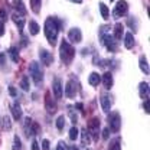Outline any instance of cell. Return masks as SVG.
<instances>
[{"label": "cell", "instance_id": "cell-2", "mask_svg": "<svg viewBox=\"0 0 150 150\" xmlns=\"http://www.w3.org/2000/svg\"><path fill=\"white\" fill-rule=\"evenodd\" d=\"M59 56H61V61H62L65 65H69V64L72 62V59L75 58V48L67 39H62V42H61Z\"/></svg>", "mask_w": 150, "mask_h": 150}, {"label": "cell", "instance_id": "cell-46", "mask_svg": "<svg viewBox=\"0 0 150 150\" xmlns=\"http://www.w3.org/2000/svg\"><path fill=\"white\" fill-rule=\"evenodd\" d=\"M71 1H74V3H82V0H71Z\"/></svg>", "mask_w": 150, "mask_h": 150}, {"label": "cell", "instance_id": "cell-30", "mask_svg": "<svg viewBox=\"0 0 150 150\" xmlns=\"http://www.w3.org/2000/svg\"><path fill=\"white\" fill-rule=\"evenodd\" d=\"M1 121H3V129H6V130H10L12 129V121H10V117L9 115H4L1 118Z\"/></svg>", "mask_w": 150, "mask_h": 150}, {"label": "cell", "instance_id": "cell-18", "mask_svg": "<svg viewBox=\"0 0 150 150\" xmlns=\"http://www.w3.org/2000/svg\"><path fill=\"white\" fill-rule=\"evenodd\" d=\"M139 93H140V97L143 100H147L149 98V84L147 82H140L139 85Z\"/></svg>", "mask_w": 150, "mask_h": 150}, {"label": "cell", "instance_id": "cell-33", "mask_svg": "<svg viewBox=\"0 0 150 150\" xmlns=\"http://www.w3.org/2000/svg\"><path fill=\"white\" fill-rule=\"evenodd\" d=\"M22 149V142H20V137L15 136L13 137V150H20Z\"/></svg>", "mask_w": 150, "mask_h": 150}, {"label": "cell", "instance_id": "cell-17", "mask_svg": "<svg viewBox=\"0 0 150 150\" xmlns=\"http://www.w3.org/2000/svg\"><path fill=\"white\" fill-rule=\"evenodd\" d=\"M10 108H12L13 118H15V120H20V118H22V114H23V112H22V107H20V104H19V103H13Z\"/></svg>", "mask_w": 150, "mask_h": 150}, {"label": "cell", "instance_id": "cell-10", "mask_svg": "<svg viewBox=\"0 0 150 150\" xmlns=\"http://www.w3.org/2000/svg\"><path fill=\"white\" fill-rule=\"evenodd\" d=\"M45 108H46V111L49 112V114H55L56 110H58L55 100L52 98V95H51L49 91L45 94Z\"/></svg>", "mask_w": 150, "mask_h": 150}, {"label": "cell", "instance_id": "cell-45", "mask_svg": "<svg viewBox=\"0 0 150 150\" xmlns=\"http://www.w3.org/2000/svg\"><path fill=\"white\" fill-rule=\"evenodd\" d=\"M9 93H10L12 97H16V90H15L13 87H9Z\"/></svg>", "mask_w": 150, "mask_h": 150}, {"label": "cell", "instance_id": "cell-37", "mask_svg": "<svg viewBox=\"0 0 150 150\" xmlns=\"http://www.w3.org/2000/svg\"><path fill=\"white\" fill-rule=\"evenodd\" d=\"M49 144H51L49 140L48 139H43L42 140V150H49Z\"/></svg>", "mask_w": 150, "mask_h": 150}, {"label": "cell", "instance_id": "cell-44", "mask_svg": "<svg viewBox=\"0 0 150 150\" xmlns=\"http://www.w3.org/2000/svg\"><path fill=\"white\" fill-rule=\"evenodd\" d=\"M32 150H39V143H38L36 140L32 142Z\"/></svg>", "mask_w": 150, "mask_h": 150}, {"label": "cell", "instance_id": "cell-24", "mask_svg": "<svg viewBox=\"0 0 150 150\" xmlns=\"http://www.w3.org/2000/svg\"><path fill=\"white\" fill-rule=\"evenodd\" d=\"M108 150H121V139L120 137L112 139L108 144Z\"/></svg>", "mask_w": 150, "mask_h": 150}, {"label": "cell", "instance_id": "cell-26", "mask_svg": "<svg viewBox=\"0 0 150 150\" xmlns=\"http://www.w3.org/2000/svg\"><path fill=\"white\" fill-rule=\"evenodd\" d=\"M39 29H40V28H39V25H38L35 20H30V22H29V32H30V35H33V36L38 35V33H39Z\"/></svg>", "mask_w": 150, "mask_h": 150}, {"label": "cell", "instance_id": "cell-4", "mask_svg": "<svg viewBox=\"0 0 150 150\" xmlns=\"http://www.w3.org/2000/svg\"><path fill=\"white\" fill-rule=\"evenodd\" d=\"M87 131L90 133V136L93 137L94 142H98V137H100V118L98 117H94L90 120Z\"/></svg>", "mask_w": 150, "mask_h": 150}, {"label": "cell", "instance_id": "cell-22", "mask_svg": "<svg viewBox=\"0 0 150 150\" xmlns=\"http://www.w3.org/2000/svg\"><path fill=\"white\" fill-rule=\"evenodd\" d=\"M81 143L84 146H90V143H91V136L87 131V129H82L81 130Z\"/></svg>", "mask_w": 150, "mask_h": 150}, {"label": "cell", "instance_id": "cell-31", "mask_svg": "<svg viewBox=\"0 0 150 150\" xmlns=\"http://www.w3.org/2000/svg\"><path fill=\"white\" fill-rule=\"evenodd\" d=\"M64 127H65V117L64 115H59L56 118V129L58 130H64Z\"/></svg>", "mask_w": 150, "mask_h": 150}, {"label": "cell", "instance_id": "cell-23", "mask_svg": "<svg viewBox=\"0 0 150 150\" xmlns=\"http://www.w3.org/2000/svg\"><path fill=\"white\" fill-rule=\"evenodd\" d=\"M12 19H13V22L16 23V26H18L19 32H22L23 30V28H25V19L20 18L18 13H13V16H12Z\"/></svg>", "mask_w": 150, "mask_h": 150}, {"label": "cell", "instance_id": "cell-29", "mask_svg": "<svg viewBox=\"0 0 150 150\" xmlns=\"http://www.w3.org/2000/svg\"><path fill=\"white\" fill-rule=\"evenodd\" d=\"M20 87H22L23 91H29V88H30V85H29V76H23V78H22Z\"/></svg>", "mask_w": 150, "mask_h": 150}, {"label": "cell", "instance_id": "cell-21", "mask_svg": "<svg viewBox=\"0 0 150 150\" xmlns=\"http://www.w3.org/2000/svg\"><path fill=\"white\" fill-rule=\"evenodd\" d=\"M124 46H126L127 49H131V48L134 46V35H133L131 32L124 35Z\"/></svg>", "mask_w": 150, "mask_h": 150}, {"label": "cell", "instance_id": "cell-7", "mask_svg": "<svg viewBox=\"0 0 150 150\" xmlns=\"http://www.w3.org/2000/svg\"><path fill=\"white\" fill-rule=\"evenodd\" d=\"M101 43L107 48V51L110 52H115L117 51V40L112 38L110 33H103L101 35Z\"/></svg>", "mask_w": 150, "mask_h": 150}, {"label": "cell", "instance_id": "cell-11", "mask_svg": "<svg viewBox=\"0 0 150 150\" xmlns=\"http://www.w3.org/2000/svg\"><path fill=\"white\" fill-rule=\"evenodd\" d=\"M82 40V32L79 28H72L69 29L68 32V42H72V43H79Z\"/></svg>", "mask_w": 150, "mask_h": 150}, {"label": "cell", "instance_id": "cell-14", "mask_svg": "<svg viewBox=\"0 0 150 150\" xmlns=\"http://www.w3.org/2000/svg\"><path fill=\"white\" fill-rule=\"evenodd\" d=\"M124 36V25L123 23H115V26H114V35L112 38L115 39V40H121V38Z\"/></svg>", "mask_w": 150, "mask_h": 150}, {"label": "cell", "instance_id": "cell-34", "mask_svg": "<svg viewBox=\"0 0 150 150\" xmlns=\"http://www.w3.org/2000/svg\"><path fill=\"white\" fill-rule=\"evenodd\" d=\"M127 23H129V26H130L133 30H137V19H136V18H133V19L130 18Z\"/></svg>", "mask_w": 150, "mask_h": 150}, {"label": "cell", "instance_id": "cell-3", "mask_svg": "<svg viewBox=\"0 0 150 150\" xmlns=\"http://www.w3.org/2000/svg\"><path fill=\"white\" fill-rule=\"evenodd\" d=\"M29 74H30L33 82H35L36 85L42 84V81H43V72H42L40 65L38 64L36 61H32V62L29 64Z\"/></svg>", "mask_w": 150, "mask_h": 150}, {"label": "cell", "instance_id": "cell-15", "mask_svg": "<svg viewBox=\"0 0 150 150\" xmlns=\"http://www.w3.org/2000/svg\"><path fill=\"white\" fill-rule=\"evenodd\" d=\"M101 81H103V84H104V88H105V90H111V88H112L114 79H112V74H111V72H105V74L103 75Z\"/></svg>", "mask_w": 150, "mask_h": 150}, {"label": "cell", "instance_id": "cell-38", "mask_svg": "<svg viewBox=\"0 0 150 150\" xmlns=\"http://www.w3.org/2000/svg\"><path fill=\"white\" fill-rule=\"evenodd\" d=\"M69 117H71V121H72L74 124L78 121V115L74 112V110H69Z\"/></svg>", "mask_w": 150, "mask_h": 150}, {"label": "cell", "instance_id": "cell-12", "mask_svg": "<svg viewBox=\"0 0 150 150\" xmlns=\"http://www.w3.org/2000/svg\"><path fill=\"white\" fill-rule=\"evenodd\" d=\"M52 90H54V95L55 98H61L62 94H64V87H62V82L59 78L54 79V84H52Z\"/></svg>", "mask_w": 150, "mask_h": 150}, {"label": "cell", "instance_id": "cell-8", "mask_svg": "<svg viewBox=\"0 0 150 150\" xmlns=\"http://www.w3.org/2000/svg\"><path fill=\"white\" fill-rule=\"evenodd\" d=\"M76 91H78V85H76V82H75L74 79H69V81L67 82L65 88H64L65 97H67V98H74L75 95H76Z\"/></svg>", "mask_w": 150, "mask_h": 150}, {"label": "cell", "instance_id": "cell-20", "mask_svg": "<svg viewBox=\"0 0 150 150\" xmlns=\"http://www.w3.org/2000/svg\"><path fill=\"white\" fill-rule=\"evenodd\" d=\"M13 7L18 12V15H26V7H25V4H23L22 0H15L13 1Z\"/></svg>", "mask_w": 150, "mask_h": 150}, {"label": "cell", "instance_id": "cell-5", "mask_svg": "<svg viewBox=\"0 0 150 150\" xmlns=\"http://www.w3.org/2000/svg\"><path fill=\"white\" fill-rule=\"evenodd\" d=\"M121 127V117L117 111H112L108 114V129L112 131V133H118Z\"/></svg>", "mask_w": 150, "mask_h": 150}, {"label": "cell", "instance_id": "cell-13", "mask_svg": "<svg viewBox=\"0 0 150 150\" xmlns=\"http://www.w3.org/2000/svg\"><path fill=\"white\" fill-rule=\"evenodd\" d=\"M100 101H101V108H103V111L108 114L110 110H111V100H110V97H108L107 94H103L101 98H100Z\"/></svg>", "mask_w": 150, "mask_h": 150}, {"label": "cell", "instance_id": "cell-47", "mask_svg": "<svg viewBox=\"0 0 150 150\" xmlns=\"http://www.w3.org/2000/svg\"><path fill=\"white\" fill-rule=\"evenodd\" d=\"M110 1H114V0H110Z\"/></svg>", "mask_w": 150, "mask_h": 150}, {"label": "cell", "instance_id": "cell-25", "mask_svg": "<svg viewBox=\"0 0 150 150\" xmlns=\"http://www.w3.org/2000/svg\"><path fill=\"white\" fill-rule=\"evenodd\" d=\"M30 7H32V12L38 15L40 13V7H42V0H30Z\"/></svg>", "mask_w": 150, "mask_h": 150}, {"label": "cell", "instance_id": "cell-36", "mask_svg": "<svg viewBox=\"0 0 150 150\" xmlns=\"http://www.w3.org/2000/svg\"><path fill=\"white\" fill-rule=\"evenodd\" d=\"M56 150H68V147H67V143L61 140V142L58 143V146H56Z\"/></svg>", "mask_w": 150, "mask_h": 150}, {"label": "cell", "instance_id": "cell-41", "mask_svg": "<svg viewBox=\"0 0 150 150\" xmlns=\"http://www.w3.org/2000/svg\"><path fill=\"white\" fill-rule=\"evenodd\" d=\"M6 19H7V13H6L4 10H1V9H0V20H1V22H4Z\"/></svg>", "mask_w": 150, "mask_h": 150}, {"label": "cell", "instance_id": "cell-32", "mask_svg": "<svg viewBox=\"0 0 150 150\" xmlns=\"http://www.w3.org/2000/svg\"><path fill=\"white\" fill-rule=\"evenodd\" d=\"M78 136H79V130H78L75 126H74V127H71V129H69V139L74 142V140H76V139H78Z\"/></svg>", "mask_w": 150, "mask_h": 150}, {"label": "cell", "instance_id": "cell-28", "mask_svg": "<svg viewBox=\"0 0 150 150\" xmlns=\"http://www.w3.org/2000/svg\"><path fill=\"white\" fill-rule=\"evenodd\" d=\"M100 12H101V16L105 19V20L108 19V16H110V10H108L107 4H105V3H103V1L100 3Z\"/></svg>", "mask_w": 150, "mask_h": 150}, {"label": "cell", "instance_id": "cell-16", "mask_svg": "<svg viewBox=\"0 0 150 150\" xmlns=\"http://www.w3.org/2000/svg\"><path fill=\"white\" fill-rule=\"evenodd\" d=\"M101 82V75L98 72H91L90 76H88V84L91 87H98V84Z\"/></svg>", "mask_w": 150, "mask_h": 150}, {"label": "cell", "instance_id": "cell-6", "mask_svg": "<svg viewBox=\"0 0 150 150\" xmlns=\"http://www.w3.org/2000/svg\"><path fill=\"white\" fill-rule=\"evenodd\" d=\"M129 12V3L126 0H118L117 4L114 6V10H112V18L118 19L121 16H126Z\"/></svg>", "mask_w": 150, "mask_h": 150}, {"label": "cell", "instance_id": "cell-35", "mask_svg": "<svg viewBox=\"0 0 150 150\" xmlns=\"http://www.w3.org/2000/svg\"><path fill=\"white\" fill-rule=\"evenodd\" d=\"M143 108H144V112H146V114H149L150 112V101H149V98H147V100H144V103H143Z\"/></svg>", "mask_w": 150, "mask_h": 150}, {"label": "cell", "instance_id": "cell-40", "mask_svg": "<svg viewBox=\"0 0 150 150\" xmlns=\"http://www.w3.org/2000/svg\"><path fill=\"white\" fill-rule=\"evenodd\" d=\"M108 136H110V129L107 127V129H104V130H103V139H104V140H107V139H108Z\"/></svg>", "mask_w": 150, "mask_h": 150}, {"label": "cell", "instance_id": "cell-19", "mask_svg": "<svg viewBox=\"0 0 150 150\" xmlns=\"http://www.w3.org/2000/svg\"><path fill=\"white\" fill-rule=\"evenodd\" d=\"M139 67H140V69H142V72H144V75H149V64H147V59H146V56H140L139 58Z\"/></svg>", "mask_w": 150, "mask_h": 150}, {"label": "cell", "instance_id": "cell-39", "mask_svg": "<svg viewBox=\"0 0 150 150\" xmlns=\"http://www.w3.org/2000/svg\"><path fill=\"white\" fill-rule=\"evenodd\" d=\"M4 64H6V55L4 54H0V67L4 68Z\"/></svg>", "mask_w": 150, "mask_h": 150}, {"label": "cell", "instance_id": "cell-9", "mask_svg": "<svg viewBox=\"0 0 150 150\" xmlns=\"http://www.w3.org/2000/svg\"><path fill=\"white\" fill-rule=\"evenodd\" d=\"M39 59L45 67H49L51 64H54V55L48 49H43V48L39 49Z\"/></svg>", "mask_w": 150, "mask_h": 150}, {"label": "cell", "instance_id": "cell-43", "mask_svg": "<svg viewBox=\"0 0 150 150\" xmlns=\"http://www.w3.org/2000/svg\"><path fill=\"white\" fill-rule=\"evenodd\" d=\"M4 35V23L0 20V36H3Z\"/></svg>", "mask_w": 150, "mask_h": 150}, {"label": "cell", "instance_id": "cell-42", "mask_svg": "<svg viewBox=\"0 0 150 150\" xmlns=\"http://www.w3.org/2000/svg\"><path fill=\"white\" fill-rule=\"evenodd\" d=\"M75 108H78L79 111L84 112V104H82V103H76V104H75Z\"/></svg>", "mask_w": 150, "mask_h": 150}, {"label": "cell", "instance_id": "cell-27", "mask_svg": "<svg viewBox=\"0 0 150 150\" xmlns=\"http://www.w3.org/2000/svg\"><path fill=\"white\" fill-rule=\"evenodd\" d=\"M9 55H10V58H12V61L15 62V64H18L19 62V51L16 46H12L10 49H9Z\"/></svg>", "mask_w": 150, "mask_h": 150}, {"label": "cell", "instance_id": "cell-1", "mask_svg": "<svg viewBox=\"0 0 150 150\" xmlns=\"http://www.w3.org/2000/svg\"><path fill=\"white\" fill-rule=\"evenodd\" d=\"M45 36L48 39L51 46L56 45V39H58V32H59V22L56 18H48L45 20Z\"/></svg>", "mask_w": 150, "mask_h": 150}]
</instances>
